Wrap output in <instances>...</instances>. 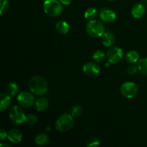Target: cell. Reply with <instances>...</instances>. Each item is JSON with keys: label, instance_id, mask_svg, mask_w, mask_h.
I'll return each instance as SVG.
<instances>
[{"label": "cell", "instance_id": "9a60e30c", "mask_svg": "<svg viewBox=\"0 0 147 147\" xmlns=\"http://www.w3.org/2000/svg\"><path fill=\"white\" fill-rule=\"evenodd\" d=\"M55 30L60 34H65L70 30V26H69L68 23L66 22L65 21H59L56 23L55 24Z\"/></svg>", "mask_w": 147, "mask_h": 147}, {"label": "cell", "instance_id": "7c38bea8", "mask_svg": "<svg viewBox=\"0 0 147 147\" xmlns=\"http://www.w3.org/2000/svg\"><path fill=\"white\" fill-rule=\"evenodd\" d=\"M7 138L13 144H19L22 139V134L20 130L17 129H10L8 132Z\"/></svg>", "mask_w": 147, "mask_h": 147}, {"label": "cell", "instance_id": "52a82bcc", "mask_svg": "<svg viewBox=\"0 0 147 147\" xmlns=\"http://www.w3.org/2000/svg\"><path fill=\"white\" fill-rule=\"evenodd\" d=\"M33 93L28 91H23L17 96V100L19 106L23 108H30L34 103Z\"/></svg>", "mask_w": 147, "mask_h": 147}, {"label": "cell", "instance_id": "ffe728a7", "mask_svg": "<svg viewBox=\"0 0 147 147\" xmlns=\"http://www.w3.org/2000/svg\"><path fill=\"white\" fill-rule=\"evenodd\" d=\"M126 60L128 63H131V64L136 63V62H138L139 60V53L135 51V50L129 51L126 55Z\"/></svg>", "mask_w": 147, "mask_h": 147}, {"label": "cell", "instance_id": "7a4b0ae2", "mask_svg": "<svg viewBox=\"0 0 147 147\" xmlns=\"http://www.w3.org/2000/svg\"><path fill=\"white\" fill-rule=\"evenodd\" d=\"M43 10L49 17H57L63 11V4L57 0H45L43 3Z\"/></svg>", "mask_w": 147, "mask_h": 147}, {"label": "cell", "instance_id": "44dd1931", "mask_svg": "<svg viewBox=\"0 0 147 147\" xmlns=\"http://www.w3.org/2000/svg\"><path fill=\"white\" fill-rule=\"evenodd\" d=\"M106 57V55L103 51L100 50H97L94 52L93 55V59L98 63H102L105 60Z\"/></svg>", "mask_w": 147, "mask_h": 147}, {"label": "cell", "instance_id": "3957f363", "mask_svg": "<svg viewBox=\"0 0 147 147\" xmlns=\"http://www.w3.org/2000/svg\"><path fill=\"white\" fill-rule=\"evenodd\" d=\"M86 32L89 36L94 38L100 37L106 32L104 24L98 20H90L86 25Z\"/></svg>", "mask_w": 147, "mask_h": 147}, {"label": "cell", "instance_id": "5b68a950", "mask_svg": "<svg viewBox=\"0 0 147 147\" xmlns=\"http://www.w3.org/2000/svg\"><path fill=\"white\" fill-rule=\"evenodd\" d=\"M9 116L11 123L14 125H21L25 122L26 115L20 106H14L10 109Z\"/></svg>", "mask_w": 147, "mask_h": 147}, {"label": "cell", "instance_id": "cb8c5ba5", "mask_svg": "<svg viewBox=\"0 0 147 147\" xmlns=\"http://www.w3.org/2000/svg\"><path fill=\"white\" fill-rule=\"evenodd\" d=\"M100 143L99 139L94 136L88 138V140L86 141V146L88 147H97L100 146Z\"/></svg>", "mask_w": 147, "mask_h": 147}, {"label": "cell", "instance_id": "ba28073f", "mask_svg": "<svg viewBox=\"0 0 147 147\" xmlns=\"http://www.w3.org/2000/svg\"><path fill=\"white\" fill-rule=\"evenodd\" d=\"M123 55V52L121 48L119 47H113L108 50L106 53V58L109 63L116 64L121 61Z\"/></svg>", "mask_w": 147, "mask_h": 147}, {"label": "cell", "instance_id": "d6a6232c", "mask_svg": "<svg viewBox=\"0 0 147 147\" xmlns=\"http://www.w3.org/2000/svg\"><path fill=\"white\" fill-rule=\"evenodd\" d=\"M146 9H147V4H146Z\"/></svg>", "mask_w": 147, "mask_h": 147}, {"label": "cell", "instance_id": "7402d4cb", "mask_svg": "<svg viewBox=\"0 0 147 147\" xmlns=\"http://www.w3.org/2000/svg\"><path fill=\"white\" fill-rule=\"evenodd\" d=\"M138 68H139V71L142 74L147 76V57L142 58L139 60Z\"/></svg>", "mask_w": 147, "mask_h": 147}, {"label": "cell", "instance_id": "d4e9b609", "mask_svg": "<svg viewBox=\"0 0 147 147\" xmlns=\"http://www.w3.org/2000/svg\"><path fill=\"white\" fill-rule=\"evenodd\" d=\"M9 8V4L8 0H0V14H6Z\"/></svg>", "mask_w": 147, "mask_h": 147}, {"label": "cell", "instance_id": "277c9868", "mask_svg": "<svg viewBox=\"0 0 147 147\" xmlns=\"http://www.w3.org/2000/svg\"><path fill=\"white\" fill-rule=\"evenodd\" d=\"M74 118L70 114L64 113L57 118L55 126L59 131L65 132L70 130L74 126Z\"/></svg>", "mask_w": 147, "mask_h": 147}, {"label": "cell", "instance_id": "6da1fadb", "mask_svg": "<svg viewBox=\"0 0 147 147\" xmlns=\"http://www.w3.org/2000/svg\"><path fill=\"white\" fill-rule=\"evenodd\" d=\"M28 87L33 94L41 96L47 93L48 84L44 78L40 76H36L31 78L29 80Z\"/></svg>", "mask_w": 147, "mask_h": 147}, {"label": "cell", "instance_id": "5bb4252c", "mask_svg": "<svg viewBox=\"0 0 147 147\" xmlns=\"http://www.w3.org/2000/svg\"><path fill=\"white\" fill-rule=\"evenodd\" d=\"M35 109L37 111L43 112L47 110L49 107L48 99L45 97H40L35 101Z\"/></svg>", "mask_w": 147, "mask_h": 147}, {"label": "cell", "instance_id": "8992f818", "mask_svg": "<svg viewBox=\"0 0 147 147\" xmlns=\"http://www.w3.org/2000/svg\"><path fill=\"white\" fill-rule=\"evenodd\" d=\"M139 87L133 82H126L121 85L120 88V93L126 98H132L137 95Z\"/></svg>", "mask_w": 147, "mask_h": 147}, {"label": "cell", "instance_id": "30bf717a", "mask_svg": "<svg viewBox=\"0 0 147 147\" xmlns=\"http://www.w3.org/2000/svg\"><path fill=\"white\" fill-rule=\"evenodd\" d=\"M99 17L103 22L112 23L116 20V14L110 9L103 8L99 11Z\"/></svg>", "mask_w": 147, "mask_h": 147}, {"label": "cell", "instance_id": "4fadbf2b", "mask_svg": "<svg viewBox=\"0 0 147 147\" xmlns=\"http://www.w3.org/2000/svg\"><path fill=\"white\" fill-rule=\"evenodd\" d=\"M102 43L106 47H111L116 42V36L113 32L110 31L105 32L102 36Z\"/></svg>", "mask_w": 147, "mask_h": 147}, {"label": "cell", "instance_id": "484cf974", "mask_svg": "<svg viewBox=\"0 0 147 147\" xmlns=\"http://www.w3.org/2000/svg\"><path fill=\"white\" fill-rule=\"evenodd\" d=\"M37 117L36 115L32 114V113H30V114L26 115V119L25 122L30 126H32L34 125L37 122Z\"/></svg>", "mask_w": 147, "mask_h": 147}, {"label": "cell", "instance_id": "4dcf8cb0", "mask_svg": "<svg viewBox=\"0 0 147 147\" xmlns=\"http://www.w3.org/2000/svg\"><path fill=\"white\" fill-rule=\"evenodd\" d=\"M141 1L143 3H146V4H147V0H141Z\"/></svg>", "mask_w": 147, "mask_h": 147}, {"label": "cell", "instance_id": "ac0fdd59", "mask_svg": "<svg viewBox=\"0 0 147 147\" xmlns=\"http://www.w3.org/2000/svg\"><path fill=\"white\" fill-rule=\"evenodd\" d=\"M6 91H7V94L11 97L15 96L19 92V86L17 83H14V82H11L9 83L6 88Z\"/></svg>", "mask_w": 147, "mask_h": 147}, {"label": "cell", "instance_id": "f1b7e54d", "mask_svg": "<svg viewBox=\"0 0 147 147\" xmlns=\"http://www.w3.org/2000/svg\"><path fill=\"white\" fill-rule=\"evenodd\" d=\"M59 1H60V3H61L63 5L67 6V5H70V4H71L73 0H59Z\"/></svg>", "mask_w": 147, "mask_h": 147}, {"label": "cell", "instance_id": "2e32d148", "mask_svg": "<svg viewBox=\"0 0 147 147\" xmlns=\"http://www.w3.org/2000/svg\"><path fill=\"white\" fill-rule=\"evenodd\" d=\"M1 98V104H0V111H4L9 106L11 103V96H9L7 93H1L0 95Z\"/></svg>", "mask_w": 147, "mask_h": 147}, {"label": "cell", "instance_id": "83f0119b", "mask_svg": "<svg viewBox=\"0 0 147 147\" xmlns=\"http://www.w3.org/2000/svg\"><path fill=\"white\" fill-rule=\"evenodd\" d=\"M7 135H8V133H7L4 129H1L0 131V138H1V140L4 141L7 137Z\"/></svg>", "mask_w": 147, "mask_h": 147}, {"label": "cell", "instance_id": "e0dca14e", "mask_svg": "<svg viewBox=\"0 0 147 147\" xmlns=\"http://www.w3.org/2000/svg\"><path fill=\"white\" fill-rule=\"evenodd\" d=\"M49 139L48 136L45 134H40L37 135L34 139V142L37 145L40 146H45L48 144Z\"/></svg>", "mask_w": 147, "mask_h": 147}, {"label": "cell", "instance_id": "f546056e", "mask_svg": "<svg viewBox=\"0 0 147 147\" xmlns=\"http://www.w3.org/2000/svg\"><path fill=\"white\" fill-rule=\"evenodd\" d=\"M0 146H1V147H6V146L10 147V146H11L9 144H5V143L1 144H0Z\"/></svg>", "mask_w": 147, "mask_h": 147}, {"label": "cell", "instance_id": "4316f807", "mask_svg": "<svg viewBox=\"0 0 147 147\" xmlns=\"http://www.w3.org/2000/svg\"><path fill=\"white\" fill-rule=\"evenodd\" d=\"M138 70H139L138 65H130L127 68V73H129V75L134 76V75L136 74Z\"/></svg>", "mask_w": 147, "mask_h": 147}, {"label": "cell", "instance_id": "9c48e42d", "mask_svg": "<svg viewBox=\"0 0 147 147\" xmlns=\"http://www.w3.org/2000/svg\"><path fill=\"white\" fill-rule=\"evenodd\" d=\"M83 71L86 76H89V77H93L100 73V68L97 63H93V62H89L83 65Z\"/></svg>", "mask_w": 147, "mask_h": 147}, {"label": "cell", "instance_id": "1f68e13d", "mask_svg": "<svg viewBox=\"0 0 147 147\" xmlns=\"http://www.w3.org/2000/svg\"><path fill=\"white\" fill-rule=\"evenodd\" d=\"M109 1H116V0H109Z\"/></svg>", "mask_w": 147, "mask_h": 147}, {"label": "cell", "instance_id": "603a6c76", "mask_svg": "<svg viewBox=\"0 0 147 147\" xmlns=\"http://www.w3.org/2000/svg\"><path fill=\"white\" fill-rule=\"evenodd\" d=\"M83 108L80 105H75L70 109V114L73 116V118H78L83 113Z\"/></svg>", "mask_w": 147, "mask_h": 147}, {"label": "cell", "instance_id": "d6986e66", "mask_svg": "<svg viewBox=\"0 0 147 147\" xmlns=\"http://www.w3.org/2000/svg\"><path fill=\"white\" fill-rule=\"evenodd\" d=\"M98 14H99V13L97 9L95 8V7H89L85 11L84 17L86 20L90 21V20H95V18L97 17Z\"/></svg>", "mask_w": 147, "mask_h": 147}, {"label": "cell", "instance_id": "8fae6325", "mask_svg": "<svg viewBox=\"0 0 147 147\" xmlns=\"http://www.w3.org/2000/svg\"><path fill=\"white\" fill-rule=\"evenodd\" d=\"M131 15L136 19H140L146 13V7L142 3H137L132 7L131 10Z\"/></svg>", "mask_w": 147, "mask_h": 147}]
</instances>
